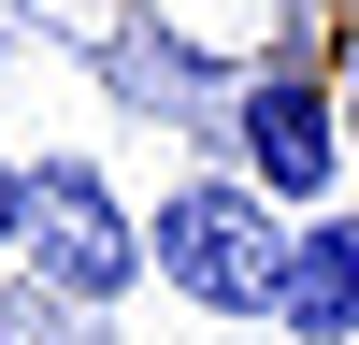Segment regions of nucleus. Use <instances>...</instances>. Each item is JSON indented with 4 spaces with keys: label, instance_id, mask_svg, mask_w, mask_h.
<instances>
[{
    "label": "nucleus",
    "instance_id": "obj_1",
    "mask_svg": "<svg viewBox=\"0 0 359 345\" xmlns=\"http://www.w3.org/2000/svg\"><path fill=\"white\" fill-rule=\"evenodd\" d=\"M144 273L201 316H273V273H287V230L245 172H187V187L144 216Z\"/></svg>",
    "mask_w": 359,
    "mask_h": 345
},
{
    "label": "nucleus",
    "instance_id": "obj_2",
    "mask_svg": "<svg viewBox=\"0 0 359 345\" xmlns=\"http://www.w3.org/2000/svg\"><path fill=\"white\" fill-rule=\"evenodd\" d=\"M15 245H29V273H43L57 302H130V288H144V216H130L86 158H29Z\"/></svg>",
    "mask_w": 359,
    "mask_h": 345
},
{
    "label": "nucleus",
    "instance_id": "obj_3",
    "mask_svg": "<svg viewBox=\"0 0 359 345\" xmlns=\"http://www.w3.org/2000/svg\"><path fill=\"white\" fill-rule=\"evenodd\" d=\"M230 158H245L259 201H316L331 216V187H345V101L316 72H245L230 86Z\"/></svg>",
    "mask_w": 359,
    "mask_h": 345
},
{
    "label": "nucleus",
    "instance_id": "obj_4",
    "mask_svg": "<svg viewBox=\"0 0 359 345\" xmlns=\"http://www.w3.org/2000/svg\"><path fill=\"white\" fill-rule=\"evenodd\" d=\"M273 316H287L302 345H345V331H359V216H345V201L287 230V273H273Z\"/></svg>",
    "mask_w": 359,
    "mask_h": 345
},
{
    "label": "nucleus",
    "instance_id": "obj_5",
    "mask_svg": "<svg viewBox=\"0 0 359 345\" xmlns=\"http://www.w3.org/2000/svg\"><path fill=\"white\" fill-rule=\"evenodd\" d=\"M15 216H29V158H0V245H15Z\"/></svg>",
    "mask_w": 359,
    "mask_h": 345
},
{
    "label": "nucleus",
    "instance_id": "obj_6",
    "mask_svg": "<svg viewBox=\"0 0 359 345\" xmlns=\"http://www.w3.org/2000/svg\"><path fill=\"white\" fill-rule=\"evenodd\" d=\"M345 158H359V86H345Z\"/></svg>",
    "mask_w": 359,
    "mask_h": 345
}]
</instances>
